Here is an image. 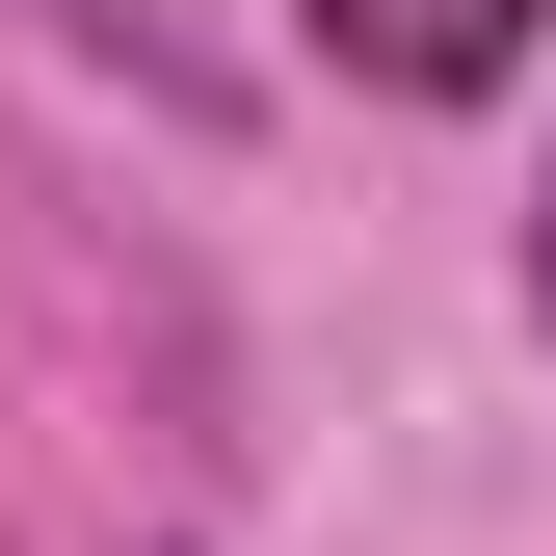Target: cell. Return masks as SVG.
Here are the masks:
<instances>
[{
  "instance_id": "1",
  "label": "cell",
  "mask_w": 556,
  "mask_h": 556,
  "mask_svg": "<svg viewBox=\"0 0 556 556\" xmlns=\"http://www.w3.org/2000/svg\"><path fill=\"white\" fill-rule=\"evenodd\" d=\"M292 27H318L371 106H504L530 53H556V0H292Z\"/></svg>"
},
{
  "instance_id": "2",
  "label": "cell",
  "mask_w": 556,
  "mask_h": 556,
  "mask_svg": "<svg viewBox=\"0 0 556 556\" xmlns=\"http://www.w3.org/2000/svg\"><path fill=\"white\" fill-rule=\"evenodd\" d=\"M0 27H27V53H80V80H132L160 132H239V53L186 27V0H0Z\"/></svg>"
},
{
  "instance_id": "3",
  "label": "cell",
  "mask_w": 556,
  "mask_h": 556,
  "mask_svg": "<svg viewBox=\"0 0 556 556\" xmlns=\"http://www.w3.org/2000/svg\"><path fill=\"white\" fill-rule=\"evenodd\" d=\"M530 344H556V186H530Z\"/></svg>"
}]
</instances>
